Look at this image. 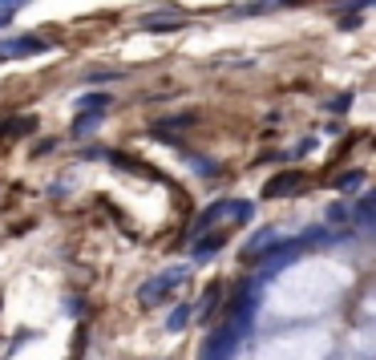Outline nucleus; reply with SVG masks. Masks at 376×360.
<instances>
[{
  "instance_id": "obj_1",
  "label": "nucleus",
  "mask_w": 376,
  "mask_h": 360,
  "mask_svg": "<svg viewBox=\"0 0 376 360\" xmlns=\"http://www.w3.org/2000/svg\"><path fill=\"white\" fill-rule=\"evenodd\" d=\"M53 45L49 41H41V37H9V41H0V61H21V57H37V53H49Z\"/></svg>"
},
{
  "instance_id": "obj_2",
  "label": "nucleus",
  "mask_w": 376,
  "mask_h": 360,
  "mask_svg": "<svg viewBox=\"0 0 376 360\" xmlns=\"http://www.w3.org/2000/svg\"><path fill=\"white\" fill-rule=\"evenodd\" d=\"M300 182H303V174H296V170L276 174V178L263 187V199H283V195H296V190H300Z\"/></svg>"
},
{
  "instance_id": "obj_3",
  "label": "nucleus",
  "mask_w": 376,
  "mask_h": 360,
  "mask_svg": "<svg viewBox=\"0 0 376 360\" xmlns=\"http://www.w3.org/2000/svg\"><path fill=\"white\" fill-rule=\"evenodd\" d=\"M182 279H187V272H182V267H174V272H166L162 279H150V284L142 287V299H158V296H162V292H170V287H178V284H182Z\"/></svg>"
},
{
  "instance_id": "obj_4",
  "label": "nucleus",
  "mask_w": 376,
  "mask_h": 360,
  "mask_svg": "<svg viewBox=\"0 0 376 360\" xmlns=\"http://www.w3.org/2000/svg\"><path fill=\"white\" fill-rule=\"evenodd\" d=\"M142 29L146 33H174V29H182V16H142Z\"/></svg>"
},
{
  "instance_id": "obj_5",
  "label": "nucleus",
  "mask_w": 376,
  "mask_h": 360,
  "mask_svg": "<svg viewBox=\"0 0 376 360\" xmlns=\"http://www.w3.org/2000/svg\"><path fill=\"white\" fill-rule=\"evenodd\" d=\"M101 118H105V110H85V113H77L73 134H77V138H81V134H89V130H93V125L101 122Z\"/></svg>"
},
{
  "instance_id": "obj_6",
  "label": "nucleus",
  "mask_w": 376,
  "mask_h": 360,
  "mask_svg": "<svg viewBox=\"0 0 376 360\" xmlns=\"http://www.w3.org/2000/svg\"><path fill=\"white\" fill-rule=\"evenodd\" d=\"M356 215H360L364 223H368V227L376 231V190H372V195H368V199L360 202V207H356Z\"/></svg>"
},
{
  "instance_id": "obj_7",
  "label": "nucleus",
  "mask_w": 376,
  "mask_h": 360,
  "mask_svg": "<svg viewBox=\"0 0 376 360\" xmlns=\"http://www.w3.org/2000/svg\"><path fill=\"white\" fill-rule=\"evenodd\" d=\"M360 182H364V174H360V170H344V174L336 178V190H356Z\"/></svg>"
},
{
  "instance_id": "obj_8",
  "label": "nucleus",
  "mask_w": 376,
  "mask_h": 360,
  "mask_svg": "<svg viewBox=\"0 0 376 360\" xmlns=\"http://www.w3.org/2000/svg\"><path fill=\"white\" fill-rule=\"evenodd\" d=\"M81 110H110V98L105 93H89V98H81Z\"/></svg>"
},
{
  "instance_id": "obj_9",
  "label": "nucleus",
  "mask_w": 376,
  "mask_h": 360,
  "mask_svg": "<svg viewBox=\"0 0 376 360\" xmlns=\"http://www.w3.org/2000/svg\"><path fill=\"white\" fill-rule=\"evenodd\" d=\"M33 125H37V118H21V122H9V125H4V130H9V134H13V138H21V134H28Z\"/></svg>"
},
{
  "instance_id": "obj_10",
  "label": "nucleus",
  "mask_w": 376,
  "mask_h": 360,
  "mask_svg": "<svg viewBox=\"0 0 376 360\" xmlns=\"http://www.w3.org/2000/svg\"><path fill=\"white\" fill-rule=\"evenodd\" d=\"M348 101H352V93H340V98L332 101V113H344V106H348Z\"/></svg>"
},
{
  "instance_id": "obj_11",
  "label": "nucleus",
  "mask_w": 376,
  "mask_h": 360,
  "mask_svg": "<svg viewBox=\"0 0 376 360\" xmlns=\"http://www.w3.org/2000/svg\"><path fill=\"white\" fill-rule=\"evenodd\" d=\"M25 0H0V9H21Z\"/></svg>"
},
{
  "instance_id": "obj_12",
  "label": "nucleus",
  "mask_w": 376,
  "mask_h": 360,
  "mask_svg": "<svg viewBox=\"0 0 376 360\" xmlns=\"http://www.w3.org/2000/svg\"><path fill=\"white\" fill-rule=\"evenodd\" d=\"M283 4H296V0H283Z\"/></svg>"
}]
</instances>
